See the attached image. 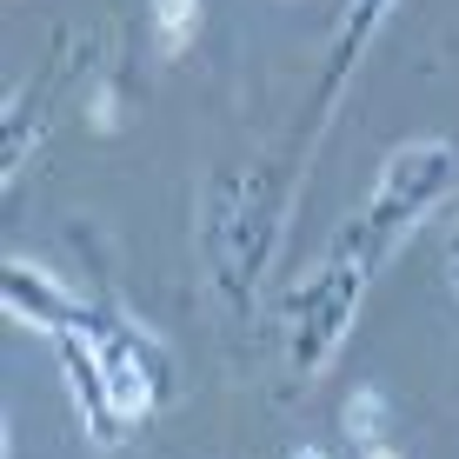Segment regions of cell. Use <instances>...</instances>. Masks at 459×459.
<instances>
[{
    "label": "cell",
    "instance_id": "obj_1",
    "mask_svg": "<svg viewBox=\"0 0 459 459\" xmlns=\"http://www.w3.org/2000/svg\"><path fill=\"white\" fill-rule=\"evenodd\" d=\"M194 21H200V0H153V27H160V47H167V54H180V47H186Z\"/></svg>",
    "mask_w": 459,
    "mask_h": 459
},
{
    "label": "cell",
    "instance_id": "obj_2",
    "mask_svg": "<svg viewBox=\"0 0 459 459\" xmlns=\"http://www.w3.org/2000/svg\"><path fill=\"white\" fill-rule=\"evenodd\" d=\"M379 426H386V406H379V393H353V400H346V433H353L359 446H373Z\"/></svg>",
    "mask_w": 459,
    "mask_h": 459
},
{
    "label": "cell",
    "instance_id": "obj_3",
    "mask_svg": "<svg viewBox=\"0 0 459 459\" xmlns=\"http://www.w3.org/2000/svg\"><path fill=\"white\" fill-rule=\"evenodd\" d=\"M293 459H326V453H320V446H299V453H293Z\"/></svg>",
    "mask_w": 459,
    "mask_h": 459
},
{
    "label": "cell",
    "instance_id": "obj_4",
    "mask_svg": "<svg viewBox=\"0 0 459 459\" xmlns=\"http://www.w3.org/2000/svg\"><path fill=\"white\" fill-rule=\"evenodd\" d=\"M367 459H400V453H386V446H367Z\"/></svg>",
    "mask_w": 459,
    "mask_h": 459
}]
</instances>
